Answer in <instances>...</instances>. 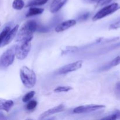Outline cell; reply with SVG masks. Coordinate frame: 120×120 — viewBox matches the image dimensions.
Here are the masks:
<instances>
[{
	"label": "cell",
	"instance_id": "484cf974",
	"mask_svg": "<svg viewBox=\"0 0 120 120\" xmlns=\"http://www.w3.org/2000/svg\"><path fill=\"white\" fill-rule=\"evenodd\" d=\"M116 90L120 93V82H117V84H116Z\"/></svg>",
	"mask_w": 120,
	"mask_h": 120
},
{
	"label": "cell",
	"instance_id": "ac0fdd59",
	"mask_svg": "<svg viewBox=\"0 0 120 120\" xmlns=\"http://www.w3.org/2000/svg\"><path fill=\"white\" fill-rule=\"evenodd\" d=\"M35 94V92L34 91H29L23 96V98H22V101L24 102V103H28L31 100L32 98H33Z\"/></svg>",
	"mask_w": 120,
	"mask_h": 120
},
{
	"label": "cell",
	"instance_id": "7402d4cb",
	"mask_svg": "<svg viewBox=\"0 0 120 120\" xmlns=\"http://www.w3.org/2000/svg\"><path fill=\"white\" fill-rule=\"evenodd\" d=\"M120 28V20L117 22H114V23H112L109 26V29L110 30H114V29H117Z\"/></svg>",
	"mask_w": 120,
	"mask_h": 120
},
{
	"label": "cell",
	"instance_id": "8fae6325",
	"mask_svg": "<svg viewBox=\"0 0 120 120\" xmlns=\"http://www.w3.org/2000/svg\"><path fill=\"white\" fill-rule=\"evenodd\" d=\"M68 0H53L50 6V11L52 13H56L58 12L64 5Z\"/></svg>",
	"mask_w": 120,
	"mask_h": 120
},
{
	"label": "cell",
	"instance_id": "cb8c5ba5",
	"mask_svg": "<svg viewBox=\"0 0 120 120\" xmlns=\"http://www.w3.org/2000/svg\"><path fill=\"white\" fill-rule=\"evenodd\" d=\"M89 15H90V14H89V13L88 12L85 13V14H83V15H81L79 19V20H80V21H84V20H86V19L88 18Z\"/></svg>",
	"mask_w": 120,
	"mask_h": 120
},
{
	"label": "cell",
	"instance_id": "d6986e66",
	"mask_svg": "<svg viewBox=\"0 0 120 120\" xmlns=\"http://www.w3.org/2000/svg\"><path fill=\"white\" fill-rule=\"evenodd\" d=\"M73 88L70 86H59L55 88L54 91L56 93L60 92H68L70 90H72Z\"/></svg>",
	"mask_w": 120,
	"mask_h": 120
},
{
	"label": "cell",
	"instance_id": "9c48e42d",
	"mask_svg": "<svg viewBox=\"0 0 120 120\" xmlns=\"http://www.w3.org/2000/svg\"><path fill=\"white\" fill-rule=\"evenodd\" d=\"M64 109H65L64 105H63V104H59V105H57V106L53 108H52V109H49V110H47L45 112L42 113L41 115V116H40V118L41 119H43V118L52 116V115L60 112L63 111L64 110Z\"/></svg>",
	"mask_w": 120,
	"mask_h": 120
},
{
	"label": "cell",
	"instance_id": "5bb4252c",
	"mask_svg": "<svg viewBox=\"0 0 120 120\" xmlns=\"http://www.w3.org/2000/svg\"><path fill=\"white\" fill-rule=\"evenodd\" d=\"M24 1L23 0H14L12 2V7L16 10H21L24 7Z\"/></svg>",
	"mask_w": 120,
	"mask_h": 120
},
{
	"label": "cell",
	"instance_id": "44dd1931",
	"mask_svg": "<svg viewBox=\"0 0 120 120\" xmlns=\"http://www.w3.org/2000/svg\"><path fill=\"white\" fill-rule=\"evenodd\" d=\"M120 64V56H117L116 58L114 59L112 61L109 63V66L110 68H113V67L119 65Z\"/></svg>",
	"mask_w": 120,
	"mask_h": 120
},
{
	"label": "cell",
	"instance_id": "603a6c76",
	"mask_svg": "<svg viewBox=\"0 0 120 120\" xmlns=\"http://www.w3.org/2000/svg\"><path fill=\"white\" fill-rule=\"evenodd\" d=\"M112 0H100L99 2L97 3V6L98 7H101V6L105 5L108 4L110 3Z\"/></svg>",
	"mask_w": 120,
	"mask_h": 120
},
{
	"label": "cell",
	"instance_id": "2e32d148",
	"mask_svg": "<svg viewBox=\"0 0 120 120\" xmlns=\"http://www.w3.org/2000/svg\"><path fill=\"white\" fill-rule=\"evenodd\" d=\"M48 1V0H32L27 5V7L43 5L45 4Z\"/></svg>",
	"mask_w": 120,
	"mask_h": 120
},
{
	"label": "cell",
	"instance_id": "d4e9b609",
	"mask_svg": "<svg viewBox=\"0 0 120 120\" xmlns=\"http://www.w3.org/2000/svg\"><path fill=\"white\" fill-rule=\"evenodd\" d=\"M100 0H84V2H87V3L93 4V3H98Z\"/></svg>",
	"mask_w": 120,
	"mask_h": 120
},
{
	"label": "cell",
	"instance_id": "3957f363",
	"mask_svg": "<svg viewBox=\"0 0 120 120\" xmlns=\"http://www.w3.org/2000/svg\"><path fill=\"white\" fill-rule=\"evenodd\" d=\"M16 45H14L7 49L1 56L0 63L4 68H7L11 65L14 62L16 56Z\"/></svg>",
	"mask_w": 120,
	"mask_h": 120
},
{
	"label": "cell",
	"instance_id": "4fadbf2b",
	"mask_svg": "<svg viewBox=\"0 0 120 120\" xmlns=\"http://www.w3.org/2000/svg\"><path fill=\"white\" fill-rule=\"evenodd\" d=\"M44 9L40 8H35V7H31L29 8V11L27 12L26 16V17H30V16H35V15H39L43 13Z\"/></svg>",
	"mask_w": 120,
	"mask_h": 120
},
{
	"label": "cell",
	"instance_id": "9a60e30c",
	"mask_svg": "<svg viewBox=\"0 0 120 120\" xmlns=\"http://www.w3.org/2000/svg\"><path fill=\"white\" fill-rule=\"evenodd\" d=\"M101 119L103 120H120V110H116L114 112L113 114L107 116V117H103Z\"/></svg>",
	"mask_w": 120,
	"mask_h": 120
},
{
	"label": "cell",
	"instance_id": "e0dca14e",
	"mask_svg": "<svg viewBox=\"0 0 120 120\" xmlns=\"http://www.w3.org/2000/svg\"><path fill=\"white\" fill-rule=\"evenodd\" d=\"M11 30V28L10 26H6L2 29L1 33V35H0V43L4 40V39L5 38Z\"/></svg>",
	"mask_w": 120,
	"mask_h": 120
},
{
	"label": "cell",
	"instance_id": "30bf717a",
	"mask_svg": "<svg viewBox=\"0 0 120 120\" xmlns=\"http://www.w3.org/2000/svg\"><path fill=\"white\" fill-rule=\"evenodd\" d=\"M76 23H77L76 21L74 19H69L68 21H64L56 26V28H55V31L56 32H63L75 26L76 24Z\"/></svg>",
	"mask_w": 120,
	"mask_h": 120
},
{
	"label": "cell",
	"instance_id": "277c9868",
	"mask_svg": "<svg viewBox=\"0 0 120 120\" xmlns=\"http://www.w3.org/2000/svg\"><path fill=\"white\" fill-rule=\"evenodd\" d=\"M30 49L31 41L19 42V44L16 45V58L21 60L25 59L30 52Z\"/></svg>",
	"mask_w": 120,
	"mask_h": 120
},
{
	"label": "cell",
	"instance_id": "ffe728a7",
	"mask_svg": "<svg viewBox=\"0 0 120 120\" xmlns=\"http://www.w3.org/2000/svg\"><path fill=\"white\" fill-rule=\"evenodd\" d=\"M37 101L36 100H30L28 102V104H26V109L28 110H32L35 109L37 105Z\"/></svg>",
	"mask_w": 120,
	"mask_h": 120
},
{
	"label": "cell",
	"instance_id": "7c38bea8",
	"mask_svg": "<svg viewBox=\"0 0 120 120\" xmlns=\"http://www.w3.org/2000/svg\"><path fill=\"white\" fill-rule=\"evenodd\" d=\"M14 105V102L11 100L1 99L0 108L1 110H4L6 112H9Z\"/></svg>",
	"mask_w": 120,
	"mask_h": 120
},
{
	"label": "cell",
	"instance_id": "7a4b0ae2",
	"mask_svg": "<svg viewBox=\"0 0 120 120\" xmlns=\"http://www.w3.org/2000/svg\"><path fill=\"white\" fill-rule=\"evenodd\" d=\"M20 77L23 85L27 88H32L36 84V77L35 72L26 66L20 70Z\"/></svg>",
	"mask_w": 120,
	"mask_h": 120
},
{
	"label": "cell",
	"instance_id": "ba28073f",
	"mask_svg": "<svg viewBox=\"0 0 120 120\" xmlns=\"http://www.w3.org/2000/svg\"><path fill=\"white\" fill-rule=\"evenodd\" d=\"M19 26L18 25H15L12 29H11V30L9 31V32L8 33V34L7 35V36H6L5 38L4 39V40L2 42L0 43L1 48H3L4 46L8 45L13 41V39H14L15 38V36H16V34H17L18 31Z\"/></svg>",
	"mask_w": 120,
	"mask_h": 120
},
{
	"label": "cell",
	"instance_id": "8992f818",
	"mask_svg": "<svg viewBox=\"0 0 120 120\" xmlns=\"http://www.w3.org/2000/svg\"><path fill=\"white\" fill-rule=\"evenodd\" d=\"M105 105H98V104H88V105H80L75 108L73 112L76 114H83L91 112L96 110L105 108Z\"/></svg>",
	"mask_w": 120,
	"mask_h": 120
},
{
	"label": "cell",
	"instance_id": "5b68a950",
	"mask_svg": "<svg viewBox=\"0 0 120 120\" xmlns=\"http://www.w3.org/2000/svg\"><path fill=\"white\" fill-rule=\"evenodd\" d=\"M120 8V6H119L118 4L113 3L109 5L106 6L104 8H102L92 18L93 21H96L97 20L101 19L105 17L106 16L112 14L116 11L118 10Z\"/></svg>",
	"mask_w": 120,
	"mask_h": 120
},
{
	"label": "cell",
	"instance_id": "6da1fadb",
	"mask_svg": "<svg viewBox=\"0 0 120 120\" xmlns=\"http://www.w3.org/2000/svg\"><path fill=\"white\" fill-rule=\"evenodd\" d=\"M38 28V24L34 20L26 21L22 25L16 36V41L18 42L31 41L34 34Z\"/></svg>",
	"mask_w": 120,
	"mask_h": 120
},
{
	"label": "cell",
	"instance_id": "52a82bcc",
	"mask_svg": "<svg viewBox=\"0 0 120 120\" xmlns=\"http://www.w3.org/2000/svg\"><path fill=\"white\" fill-rule=\"evenodd\" d=\"M83 64V60H77L76 62H73V63L66 64V65L62 67L59 69L57 73L60 75H63V74H66L68 73L76 71V70H79L82 68Z\"/></svg>",
	"mask_w": 120,
	"mask_h": 120
}]
</instances>
